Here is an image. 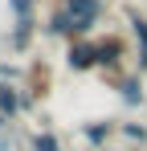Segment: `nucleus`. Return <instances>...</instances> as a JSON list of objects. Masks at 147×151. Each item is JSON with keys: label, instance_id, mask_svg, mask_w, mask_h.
Instances as JSON below:
<instances>
[{"label": "nucleus", "instance_id": "nucleus-1", "mask_svg": "<svg viewBox=\"0 0 147 151\" xmlns=\"http://www.w3.org/2000/svg\"><path fill=\"white\" fill-rule=\"evenodd\" d=\"M98 45V70H102V78L110 82V86H119L122 78V61L131 57V45H127V37L122 33H106V37H94Z\"/></svg>", "mask_w": 147, "mask_h": 151}, {"label": "nucleus", "instance_id": "nucleus-2", "mask_svg": "<svg viewBox=\"0 0 147 151\" xmlns=\"http://www.w3.org/2000/svg\"><path fill=\"white\" fill-rule=\"evenodd\" d=\"M61 8L74 17V33L78 37H90L98 29V21L106 17V0H61ZM74 37V41H78Z\"/></svg>", "mask_w": 147, "mask_h": 151}, {"label": "nucleus", "instance_id": "nucleus-3", "mask_svg": "<svg viewBox=\"0 0 147 151\" xmlns=\"http://www.w3.org/2000/svg\"><path fill=\"white\" fill-rule=\"evenodd\" d=\"M66 65L74 74H94L98 70V45L90 37H78V41H66Z\"/></svg>", "mask_w": 147, "mask_h": 151}, {"label": "nucleus", "instance_id": "nucleus-4", "mask_svg": "<svg viewBox=\"0 0 147 151\" xmlns=\"http://www.w3.org/2000/svg\"><path fill=\"white\" fill-rule=\"evenodd\" d=\"M24 74H29V86H24L21 94H24V110H33L37 102H45V98H49L53 74H49V65H45V61H33V65H29Z\"/></svg>", "mask_w": 147, "mask_h": 151}, {"label": "nucleus", "instance_id": "nucleus-5", "mask_svg": "<svg viewBox=\"0 0 147 151\" xmlns=\"http://www.w3.org/2000/svg\"><path fill=\"white\" fill-rule=\"evenodd\" d=\"M115 90H119V98H122V106H127V110L147 106V90H143V74H139V70H131V74L122 78Z\"/></svg>", "mask_w": 147, "mask_h": 151}, {"label": "nucleus", "instance_id": "nucleus-6", "mask_svg": "<svg viewBox=\"0 0 147 151\" xmlns=\"http://www.w3.org/2000/svg\"><path fill=\"white\" fill-rule=\"evenodd\" d=\"M115 135H119V123H115V119H90V123L82 127V139H86L94 151H102Z\"/></svg>", "mask_w": 147, "mask_h": 151}, {"label": "nucleus", "instance_id": "nucleus-7", "mask_svg": "<svg viewBox=\"0 0 147 151\" xmlns=\"http://www.w3.org/2000/svg\"><path fill=\"white\" fill-rule=\"evenodd\" d=\"M127 21H131V37H135V70L147 74V17L143 12H127Z\"/></svg>", "mask_w": 147, "mask_h": 151}, {"label": "nucleus", "instance_id": "nucleus-8", "mask_svg": "<svg viewBox=\"0 0 147 151\" xmlns=\"http://www.w3.org/2000/svg\"><path fill=\"white\" fill-rule=\"evenodd\" d=\"M33 37H37V17H21V21L12 25V33H8V49L12 53H29Z\"/></svg>", "mask_w": 147, "mask_h": 151}, {"label": "nucleus", "instance_id": "nucleus-9", "mask_svg": "<svg viewBox=\"0 0 147 151\" xmlns=\"http://www.w3.org/2000/svg\"><path fill=\"white\" fill-rule=\"evenodd\" d=\"M0 110H4L8 119H21L24 114V94L12 86V82H0Z\"/></svg>", "mask_w": 147, "mask_h": 151}, {"label": "nucleus", "instance_id": "nucleus-10", "mask_svg": "<svg viewBox=\"0 0 147 151\" xmlns=\"http://www.w3.org/2000/svg\"><path fill=\"white\" fill-rule=\"evenodd\" d=\"M29 151H66V147H61V139L45 127V131H37V135L29 139Z\"/></svg>", "mask_w": 147, "mask_h": 151}, {"label": "nucleus", "instance_id": "nucleus-11", "mask_svg": "<svg viewBox=\"0 0 147 151\" xmlns=\"http://www.w3.org/2000/svg\"><path fill=\"white\" fill-rule=\"evenodd\" d=\"M119 135L131 143H147V123H119Z\"/></svg>", "mask_w": 147, "mask_h": 151}, {"label": "nucleus", "instance_id": "nucleus-12", "mask_svg": "<svg viewBox=\"0 0 147 151\" xmlns=\"http://www.w3.org/2000/svg\"><path fill=\"white\" fill-rule=\"evenodd\" d=\"M8 8H12V17L21 21V17H33V8H37V0H8Z\"/></svg>", "mask_w": 147, "mask_h": 151}, {"label": "nucleus", "instance_id": "nucleus-13", "mask_svg": "<svg viewBox=\"0 0 147 151\" xmlns=\"http://www.w3.org/2000/svg\"><path fill=\"white\" fill-rule=\"evenodd\" d=\"M17 78H21L17 65H0V82H17Z\"/></svg>", "mask_w": 147, "mask_h": 151}, {"label": "nucleus", "instance_id": "nucleus-14", "mask_svg": "<svg viewBox=\"0 0 147 151\" xmlns=\"http://www.w3.org/2000/svg\"><path fill=\"white\" fill-rule=\"evenodd\" d=\"M0 151H12V135L8 131H0Z\"/></svg>", "mask_w": 147, "mask_h": 151}, {"label": "nucleus", "instance_id": "nucleus-15", "mask_svg": "<svg viewBox=\"0 0 147 151\" xmlns=\"http://www.w3.org/2000/svg\"><path fill=\"white\" fill-rule=\"evenodd\" d=\"M8 127H12V119H8V114L0 110V131H8Z\"/></svg>", "mask_w": 147, "mask_h": 151}, {"label": "nucleus", "instance_id": "nucleus-16", "mask_svg": "<svg viewBox=\"0 0 147 151\" xmlns=\"http://www.w3.org/2000/svg\"><path fill=\"white\" fill-rule=\"evenodd\" d=\"M102 151H110V147H102Z\"/></svg>", "mask_w": 147, "mask_h": 151}]
</instances>
